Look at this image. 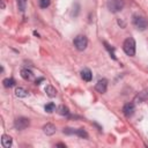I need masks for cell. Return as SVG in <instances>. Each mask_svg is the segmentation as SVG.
Listing matches in <instances>:
<instances>
[{
	"mask_svg": "<svg viewBox=\"0 0 148 148\" xmlns=\"http://www.w3.org/2000/svg\"><path fill=\"white\" fill-rule=\"evenodd\" d=\"M81 77H82L84 81H87V82L91 81V79H92L91 71H90L89 68H83V69L81 71Z\"/></svg>",
	"mask_w": 148,
	"mask_h": 148,
	"instance_id": "10",
	"label": "cell"
},
{
	"mask_svg": "<svg viewBox=\"0 0 148 148\" xmlns=\"http://www.w3.org/2000/svg\"><path fill=\"white\" fill-rule=\"evenodd\" d=\"M2 83H3V87L5 88H12V87L15 86V80L12 79V77H7V79H5L2 81Z\"/></svg>",
	"mask_w": 148,
	"mask_h": 148,
	"instance_id": "15",
	"label": "cell"
},
{
	"mask_svg": "<svg viewBox=\"0 0 148 148\" xmlns=\"http://www.w3.org/2000/svg\"><path fill=\"white\" fill-rule=\"evenodd\" d=\"M133 24L138 30H141V31L147 29V27H148V22H147L146 17L140 16V15H134L133 16Z\"/></svg>",
	"mask_w": 148,
	"mask_h": 148,
	"instance_id": "3",
	"label": "cell"
},
{
	"mask_svg": "<svg viewBox=\"0 0 148 148\" xmlns=\"http://www.w3.org/2000/svg\"><path fill=\"white\" fill-rule=\"evenodd\" d=\"M32 72L30 71V69H28V68H23L22 71H21V76H22V79H24V80H31L32 79Z\"/></svg>",
	"mask_w": 148,
	"mask_h": 148,
	"instance_id": "13",
	"label": "cell"
},
{
	"mask_svg": "<svg viewBox=\"0 0 148 148\" xmlns=\"http://www.w3.org/2000/svg\"><path fill=\"white\" fill-rule=\"evenodd\" d=\"M108 9L111 13H117L120 12L124 7V0H108Z\"/></svg>",
	"mask_w": 148,
	"mask_h": 148,
	"instance_id": "2",
	"label": "cell"
},
{
	"mask_svg": "<svg viewBox=\"0 0 148 148\" xmlns=\"http://www.w3.org/2000/svg\"><path fill=\"white\" fill-rule=\"evenodd\" d=\"M75 135H77V136H80V138H83V139H87V138H88V133H87L86 130H83V128H77V130H75Z\"/></svg>",
	"mask_w": 148,
	"mask_h": 148,
	"instance_id": "16",
	"label": "cell"
},
{
	"mask_svg": "<svg viewBox=\"0 0 148 148\" xmlns=\"http://www.w3.org/2000/svg\"><path fill=\"white\" fill-rule=\"evenodd\" d=\"M148 99V88H145L143 90H141L135 97H134V102L135 103H142Z\"/></svg>",
	"mask_w": 148,
	"mask_h": 148,
	"instance_id": "6",
	"label": "cell"
},
{
	"mask_svg": "<svg viewBox=\"0 0 148 148\" xmlns=\"http://www.w3.org/2000/svg\"><path fill=\"white\" fill-rule=\"evenodd\" d=\"M29 125H30V120H29L28 118H25V117H18V118H16L15 121H14V126H15V128L18 130V131L25 130Z\"/></svg>",
	"mask_w": 148,
	"mask_h": 148,
	"instance_id": "5",
	"label": "cell"
},
{
	"mask_svg": "<svg viewBox=\"0 0 148 148\" xmlns=\"http://www.w3.org/2000/svg\"><path fill=\"white\" fill-rule=\"evenodd\" d=\"M45 111H46L47 113H51V112L56 111V105H54V103H49V104H46V105H45Z\"/></svg>",
	"mask_w": 148,
	"mask_h": 148,
	"instance_id": "18",
	"label": "cell"
},
{
	"mask_svg": "<svg viewBox=\"0 0 148 148\" xmlns=\"http://www.w3.org/2000/svg\"><path fill=\"white\" fill-rule=\"evenodd\" d=\"M96 90L101 94H104L106 91V88H108V80L106 79H102V80H98L96 86H95Z\"/></svg>",
	"mask_w": 148,
	"mask_h": 148,
	"instance_id": "7",
	"label": "cell"
},
{
	"mask_svg": "<svg viewBox=\"0 0 148 148\" xmlns=\"http://www.w3.org/2000/svg\"><path fill=\"white\" fill-rule=\"evenodd\" d=\"M25 5H27V0H17V6H18V9L21 12H24Z\"/></svg>",
	"mask_w": 148,
	"mask_h": 148,
	"instance_id": "19",
	"label": "cell"
},
{
	"mask_svg": "<svg viewBox=\"0 0 148 148\" xmlns=\"http://www.w3.org/2000/svg\"><path fill=\"white\" fill-rule=\"evenodd\" d=\"M15 95H16V97L24 98V97H27L29 94H28V91H27L24 88H22V87H17V88L15 89Z\"/></svg>",
	"mask_w": 148,
	"mask_h": 148,
	"instance_id": "12",
	"label": "cell"
},
{
	"mask_svg": "<svg viewBox=\"0 0 148 148\" xmlns=\"http://www.w3.org/2000/svg\"><path fill=\"white\" fill-rule=\"evenodd\" d=\"M123 49L127 56L133 57L135 54V40H134V38H132V37L126 38L124 44H123Z\"/></svg>",
	"mask_w": 148,
	"mask_h": 148,
	"instance_id": "1",
	"label": "cell"
},
{
	"mask_svg": "<svg viewBox=\"0 0 148 148\" xmlns=\"http://www.w3.org/2000/svg\"><path fill=\"white\" fill-rule=\"evenodd\" d=\"M88 45V39L86 36L83 35H79L74 38V46L79 50V51H83Z\"/></svg>",
	"mask_w": 148,
	"mask_h": 148,
	"instance_id": "4",
	"label": "cell"
},
{
	"mask_svg": "<svg viewBox=\"0 0 148 148\" xmlns=\"http://www.w3.org/2000/svg\"><path fill=\"white\" fill-rule=\"evenodd\" d=\"M104 45H105V47H106V50L110 52V54H111V57L113 58V59H116V56H114V50H113V47H111L106 42H104Z\"/></svg>",
	"mask_w": 148,
	"mask_h": 148,
	"instance_id": "21",
	"label": "cell"
},
{
	"mask_svg": "<svg viewBox=\"0 0 148 148\" xmlns=\"http://www.w3.org/2000/svg\"><path fill=\"white\" fill-rule=\"evenodd\" d=\"M50 0H38V3H39V7L40 8H46L50 6Z\"/></svg>",
	"mask_w": 148,
	"mask_h": 148,
	"instance_id": "20",
	"label": "cell"
},
{
	"mask_svg": "<svg viewBox=\"0 0 148 148\" xmlns=\"http://www.w3.org/2000/svg\"><path fill=\"white\" fill-rule=\"evenodd\" d=\"M56 126L53 124H46L43 126V132L46 134V135H53L56 133Z\"/></svg>",
	"mask_w": 148,
	"mask_h": 148,
	"instance_id": "9",
	"label": "cell"
},
{
	"mask_svg": "<svg viewBox=\"0 0 148 148\" xmlns=\"http://www.w3.org/2000/svg\"><path fill=\"white\" fill-rule=\"evenodd\" d=\"M12 142H13V140H12V138L9 135L3 134L1 136V145H2L3 148H9L12 146Z\"/></svg>",
	"mask_w": 148,
	"mask_h": 148,
	"instance_id": "11",
	"label": "cell"
},
{
	"mask_svg": "<svg viewBox=\"0 0 148 148\" xmlns=\"http://www.w3.org/2000/svg\"><path fill=\"white\" fill-rule=\"evenodd\" d=\"M45 92H46V95L49 96V97H56V95H57V89L53 87V86H46V88H45Z\"/></svg>",
	"mask_w": 148,
	"mask_h": 148,
	"instance_id": "14",
	"label": "cell"
},
{
	"mask_svg": "<svg viewBox=\"0 0 148 148\" xmlns=\"http://www.w3.org/2000/svg\"><path fill=\"white\" fill-rule=\"evenodd\" d=\"M56 147H66L64 143H58V145H56Z\"/></svg>",
	"mask_w": 148,
	"mask_h": 148,
	"instance_id": "22",
	"label": "cell"
},
{
	"mask_svg": "<svg viewBox=\"0 0 148 148\" xmlns=\"http://www.w3.org/2000/svg\"><path fill=\"white\" fill-rule=\"evenodd\" d=\"M134 111H135V105H134V103H127V104H125L124 108H123V112H124V114H125L126 117H131V116L134 113Z\"/></svg>",
	"mask_w": 148,
	"mask_h": 148,
	"instance_id": "8",
	"label": "cell"
},
{
	"mask_svg": "<svg viewBox=\"0 0 148 148\" xmlns=\"http://www.w3.org/2000/svg\"><path fill=\"white\" fill-rule=\"evenodd\" d=\"M58 112H59L61 116H68V114H69V110H68V108L65 106V105H60V106L58 108Z\"/></svg>",
	"mask_w": 148,
	"mask_h": 148,
	"instance_id": "17",
	"label": "cell"
}]
</instances>
